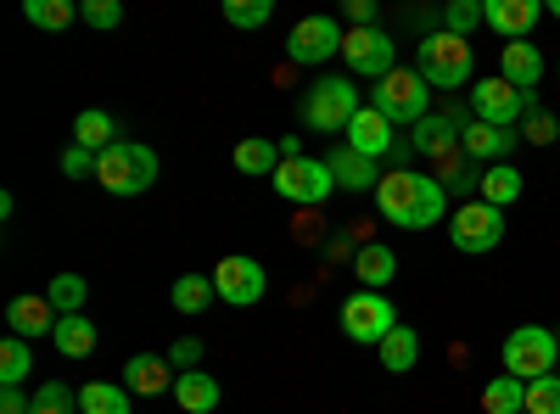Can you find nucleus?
<instances>
[{"label": "nucleus", "instance_id": "obj_14", "mask_svg": "<svg viewBox=\"0 0 560 414\" xmlns=\"http://www.w3.org/2000/svg\"><path fill=\"white\" fill-rule=\"evenodd\" d=\"M516 141H522V134H510V129H499V123L471 118V123H465V134H459V152L471 157V163H482V168H493V163H510Z\"/></svg>", "mask_w": 560, "mask_h": 414}, {"label": "nucleus", "instance_id": "obj_33", "mask_svg": "<svg viewBox=\"0 0 560 414\" xmlns=\"http://www.w3.org/2000/svg\"><path fill=\"white\" fill-rule=\"evenodd\" d=\"M236 168H242V174H258V179H275L280 146H275V141H242V146H236Z\"/></svg>", "mask_w": 560, "mask_h": 414}, {"label": "nucleus", "instance_id": "obj_18", "mask_svg": "<svg viewBox=\"0 0 560 414\" xmlns=\"http://www.w3.org/2000/svg\"><path fill=\"white\" fill-rule=\"evenodd\" d=\"M348 146L359 152V157H370V163H376V157H393L398 152V141H393V123L376 113V107H364L353 123H348Z\"/></svg>", "mask_w": 560, "mask_h": 414}, {"label": "nucleus", "instance_id": "obj_46", "mask_svg": "<svg viewBox=\"0 0 560 414\" xmlns=\"http://www.w3.org/2000/svg\"><path fill=\"white\" fill-rule=\"evenodd\" d=\"M555 336H560V331H555Z\"/></svg>", "mask_w": 560, "mask_h": 414}, {"label": "nucleus", "instance_id": "obj_5", "mask_svg": "<svg viewBox=\"0 0 560 414\" xmlns=\"http://www.w3.org/2000/svg\"><path fill=\"white\" fill-rule=\"evenodd\" d=\"M303 123L308 129H319V134H348V123L364 113L359 107V90L348 84V79H319V84H308L303 90Z\"/></svg>", "mask_w": 560, "mask_h": 414}, {"label": "nucleus", "instance_id": "obj_4", "mask_svg": "<svg viewBox=\"0 0 560 414\" xmlns=\"http://www.w3.org/2000/svg\"><path fill=\"white\" fill-rule=\"evenodd\" d=\"M96 179L113 197H140V191H152V179H158V152L140 146V141H118L96 157Z\"/></svg>", "mask_w": 560, "mask_h": 414}, {"label": "nucleus", "instance_id": "obj_13", "mask_svg": "<svg viewBox=\"0 0 560 414\" xmlns=\"http://www.w3.org/2000/svg\"><path fill=\"white\" fill-rule=\"evenodd\" d=\"M342 23L337 17H303L292 34H287V57L303 62V68H319V62H331L342 51Z\"/></svg>", "mask_w": 560, "mask_h": 414}, {"label": "nucleus", "instance_id": "obj_38", "mask_svg": "<svg viewBox=\"0 0 560 414\" xmlns=\"http://www.w3.org/2000/svg\"><path fill=\"white\" fill-rule=\"evenodd\" d=\"M527 414H560V376L527 381Z\"/></svg>", "mask_w": 560, "mask_h": 414}, {"label": "nucleus", "instance_id": "obj_12", "mask_svg": "<svg viewBox=\"0 0 560 414\" xmlns=\"http://www.w3.org/2000/svg\"><path fill=\"white\" fill-rule=\"evenodd\" d=\"M533 107H538V96H522V90H516V84H504V79H482V84H471V113H477L482 123L510 129V123H522Z\"/></svg>", "mask_w": 560, "mask_h": 414}, {"label": "nucleus", "instance_id": "obj_47", "mask_svg": "<svg viewBox=\"0 0 560 414\" xmlns=\"http://www.w3.org/2000/svg\"><path fill=\"white\" fill-rule=\"evenodd\" d=\"M555 73H560V68H555Z\"/></svg>", "mask_w": 560, "mask_h": 414}, {"label": "nucleus", "instance_id": "obj_8", "mask_svg": "<svg viewBox=\"0 0 560 414\" xmlns=\"http://www.w3.org/2000/svg\"><path fill=\"white\" fill-rule=\"evenodd\" d=\"M448 241H454L459 252H471V258L493 252V247L504 241V213H499V208H488L482 197H471L465 208H454V213H448Z\"/></svg>", "mask_w": 560, "mask_h": 414}, {"label": "nucleus", "instance_id": "obj_28", "mask_svg": "<svg viewBox=\"0 0 560 414\" xmlns=\"http://www.w3.org/2000/svg\"><path fill=\"white\" fill-rule=\"evenodd\" d=\"M213 281L208 274H179L174 281V292H168V303H174V314H208L213 308Z\"/></svg>", "mask_w": 560, "mask_h": 414}, {"label": "nucleus", "instance_id": "obj_40", "mask_svg": "<svg viewBox=\"0 0 560 414\" xmlns=\"http://www.w3.org/2000/svg\"><path fill=\"white\" fill-rule=\"evenodd\" d=\"M522 141H527V146H549V141H560V123H555L544 107H533V113L522 118Z\"/></svg>", "mask_w": 560, "mask_h": 414}, {"label": "nucleus", "instance_id": "obj_10", "mask_svg": "<svg viewBox=\"0 0 560 414\" xmlns=\"http://www.w3.org/2000/svg\"><path fill=\"white\" fill-rule=\"evenodd\" d=\"M342 57H348V73L376 79V84H382V79L398 68V45H393V34H387V28H348Z\"/></svg>", "mask_w": 560, "mask_h": 414}, {"label": "nucleus", "instance_id": "obj_24", "mask_svg": "<svg viewBox=\"0 0 560 414\" xmlns=\"http://www.w3.org/2000/svg\"><path fill=\"white\" fill-rule=\"evenodd\" d=\"M174 403H179L185 414H213V409H219V381L202 376V370H185V376L174 381Z\"/></svg>", "mask_w": 560, "mask_h": 414}, {"label": "nucleus", "instance_id": "obj_21", "mask_svg": "<svg viewBox=\"0 0 560 414\" xmlns=\"http://www.w3.org/2000/svg\"><path fill=\"white\" fill-rule=\"evenodd\" d=\"M353 274L364 281V292H382V286H393V274H398L393 247H382V241H364V247L353 252Z\"/></svg>", "mask_w": 560, "mask_h": 414}, {"label": "nucleus", "instance_id": "obj_19", "mask_svg": "<svg viewBox=\"0 0 560 414\" xmlns=\"http://www.w3.org/2000/svg\"><path fill=\"white\" fill-rule=\"evenodd\" d=\"M538 17H544L538 0H488V28H493L504 45H510V39H527Z\"/></svg>", "mask_w": 560, "mask_h": 414}, {"label": "nucleus", "instance_id": "obj_3", "mask_svg": "<svg viewBox=\"0 0 560 414\" xmlns=\"http://www.w3.org/2000/svg\"><path fill=\"white\" fill-rule=\"evenodd\" d=\"M499 358H504V376L544 381V376H555V364H560V336L549 326H516L504 336Z\"/></svg>", "mask_w": 560, "mask_h": 414}, {"label": "nucleus", "instance_id": "obj_34", "mask_svg": "<svg viewBox=\"0 0 560 414\" xmlns=\"http://www.w3.org/2000/svg\"><path fill=\"white\" fill-rule=\"evenodd\" d=\"M28 370H34V347L23 336H12L7 347H0V387H23Z\"/></svg>", "mask_w": 560, "mask_h": 414}, {"label": "nucleus", "instance_id": "obj_20", "mask_svg": "<svg viewBox=\"0 0 560 414\" xmlns=\"http://www.w3.org/2000/svg\"><path fill=\"white\" fill-rule=\"evenodd\" d=\"M325 163H331V174H337V191H370V197H376V186H382V168L370 163V157H359L348 141H342L331 157H325Z\"/></svg>", "mask_w": 560, "mask_h": 414}, {"label": "nucleus", "instance_id": "obj_25", "mask_svg": "<svg viewBox=\"0 0 560 414\" xmlns=\"http://www.w3.org/2000/svg\"><path fill=\"white\" fill-rule=\"evenodd\" d=\"M51 342H57L62 358H90V353H96V326H90V314H62Z\"/></svg>", "mask_w": 560, "mask_h": 414}, {"label": "nucleus", "instance_id": "obj_27", "mask_svg": "<svg viewBox=\"0 0 560 414\" xmlns=\"http://www.w3.org/2000/svg\"><path fill=\"white\" fill-rule=\"evenodd\" d=\"M376 353H382V370H387V376H409L415 364H420V336H415L409 326H393V336H387Z\"/></svg>", "mask_w": 560, "mask_h": 414}, {"label": "nucleus", "instance_id": "obj_39", "mask_svg": "<svg viewBox=\"0 0 560 414\" xmlns=\"http://www.w3.org/2000/svg\"><path fill=\"white\" fill-rule=\"evenodd\" d=\"M79 23H90V28H118V23H124V7H118V0H79Z\"/></svg>", "mask_w": 560, "mask_h": 414}, {"label": "nucleus", "instance_id": "obj_1", "mask_svg": "<svg viewBox=\"0 0 560 414\" xmlns=\"http://www.w3.org/2000/svg\"><path fill=\"white\" fill-rule=\"evenodd\" d=\"M376 213L398 229H432V224L448 218V186L415 174V168H393L376 186Z\"/></svg>", "mask_w": 560, "mask_h": 414}, {"label": "nucleus", "instance_id": "obj_16", "mask_svg": "<svg viewBox=\"0 0 560 414\" xmlns=\"http://www.w3.org/2000/svg\"><path fill=\"white\" fill-rule=\"evenodd\" d=\"M168 381H179V370L168 364V353H135V358L124 364V387H129L135 398H158V392H168Z\"/></svg>", "mask_w": 560, "mask_h": 414}, {"label": "nucleus", "instance_id": "obj_15", "mask_svg": "<svg viewBox=\"0 0 560 414\" xmlns=\"http://www.w3.org/2000/svg\"><path fill=\"white\" fill-rule=\"evenodd\" d=\"M499 79H504V84H516L522 96H533L538 79H544L538 45H533V39H510V45H499Z\"/></svg>", "mask_w": 560, "mask_h": 414}, {"label": "nucleus", "instance_id": "obj_42", "mask_svg": "<svg viewBox=\"0 0 560 414\" xmlns=\"http://www.w3.org/2000/svg\"><path fill=\"white\" fill-rule=\"evenodd\" d=\"M62 174H68V179H79V174H96V152L68 146V152H62Z\"/></svg>", "mask_w": 560, "mask_h": 414}, {"label": "nucleus", "instance_id": "obj_45", "mask_svg": "<svg viewBox=\"0 0 560 414\" xmlns=\"http://www.w3.org/2000/svg\"><path fill=\"white\" fill-rule=\"evenodd\" d=\"M549 17H560V0H549Z\"/></svg>", "mask_w": 560, "mask_h": 414}, {"label": "nucleus", "instance_id": "obj_23", "mask_svg": "<svg viewBox=\"0 0 560 414\" xmlns=\"http://www.w3.org/2000/svg\"><path fill=\"white\" fill-rule=\"evenodd\" d=\"M73 146H84V152H107V146H118V123L102 113V107H84L79 118H73Z\"/></svg>", "mask_w": 560, "mask_h": 414}, {"label": "nucleus", "instance_id": "obj_32", "mask_svg": "<svg viewBox=\"0 0 560 414\" xmlns=\"http://www.w3.org/2000/svg\"><path fill=\"white\" fill-rule=\"evenodd\" d=\"M45 303H51L57 314H84V303H90L84 274H57V281L45 286Z\"/></svg>", "mask_w": 560, "mask_h": 414}, {"label": "nucleus", "instance_id": "obj_2", "mask_svg": "<svg viewBox=\"0 0 560 414\" xmlns=\"http://www.w3.org/2000/svg\"><path fill=\"white\" fill-rule=\"evenodd\" d=\"M471 39H459V34H427L415 45V73L427 79L432 90H465L471 84Z\"/></svg>", "mask_w": 560, "mask_h": 414}, {"label": "nucleus", "instance_id": "obj_43", "mask_svg": "<svg viewBox=\"0 0 560 414\" xmlns=\"http://www.w3.org/2000/svg\"><path fill=\"white\" fill-rule=\"evenodd\" d=\"M348 28H376V0H348Z\"/></svg>", "mask_w": 560, "mask_h": 414}, {"label": "nucleus", "instance_id": "obj_31", "mask_svg": "<svg viewBox=\"0 0 560 414\" xmlns=\"http://www.w3.org/2000/svg\"><path fill=\"white\" fill-rule=\"evenodd\" d=\"M443 34H471V28H482L488 23V0H448V7H443Z\"/></svg>", "mask_w": 560, "mask_h": 414}, {"label": "nucleus", "instance_id": "obj_41", "mask_svg": "<svg viewBox=\"0 0 560 414\" xmlns=\"http://www.w3.org/2000/svg\"><path fill=\"white\" fill-rule=\"evenodd\" d=\"M197 358H202V342H197V336H185V342L168 347V364H174L179 376H185V370H197Z\"/></svg>", "mask_w": 560, "mask_h": 414}, {"label": "nucleus", "instance_id": "obj_11", "mask_svg": "<svg viewBox=\"0 0 560 414\" xmlns=\"http://www.w3.org/2000/svg\"><path fill=\"white\" fill-rule=\"evenodd\" d=\"M213 292H219V303H230V308H253V303L269 292V274H264L258 258L236 252V258H224V263L213 269Z\"/></svg>", "mask_w": 560, "mask_h": 414}, {"label": "nucleus", "instance_id": "obj_7", "mask_svg": "<svg viewBox=\"0 0 560 414\" xmlns=\"http://www.w3.org/2000/svg\"><path fill=\"white\" fill-rule=\"evenodd\" d=\"M398 326V308L382 297V292H353L342 303V336L359 342V347H382Z\"/></svg>", "mask_w": 560, "mask_h": 414}, {"label": "nucleus", "instance_id": "obj_17", "mask_svg": "<svg viewBox=\"0 0 560 414\" xmlns=\"http://www.w3.org/2000/svg\"><path fill=\"white\" fill-rule=\"evenodd\" d=\"M57 308L45 303V297H12L7 303V326H12V336H23V342H39V336H57Z\"/></svg>", "mask_w": 560, "mask_h": 414}, {"label": "nucleus", "instance_id": "obj_26", "mask_svg": "<svg viewBox=\"0 0 560 414\" xmlns=\"http://www.w3.org/2000/svg\"><path fill=\"white\" fill-rule=\"evenodd\" d=\"M454 134H465V123L448 113V118H420V129H415V152H427V157H448L454 152Z\"/></svg>", "mask_w": 560, "mask_h": 414}, {"label": "nucleus", "instance_id": "obj_37", "mask_svg": "<svg viewBox=\"0 0 560 414\" xmlns=\"http://www.w3.org/2000/svg\"><path fill=\"white\" fill-rule=\"evenodd\" d=\"M275 17V0H224V23L236 28H264Z\"/></svg>", "mask_w": 560, "mask_h": 414}, {"label": "nucleus", "instance_id": "obj_9", "mask_svg": "<svg viewBox=\"0 0 560 414\" xmlns=\"http://www.w3.org/2000/svg\"><path fill=\"white\" fill-rule=\"evenodd\" d=\"M275 191L287 202H298V208H319L325 197L337 191V174H331L325 157H292V163L275 168Z\"/></svg>", "mask_w": 560, "mask_h": 414}, {"label": "nucleus", "instance_id": "obj_36", "mask_svg": "<svg viewBox=\"0 0 560 414\" xmlns=\"http://www.w3.org/2000/svg\"><path fill=\"white\" fill-rule=\"evenodd\" d=\"M28 414H84V409H79V392H73V387L45 381V387L34 392V409H28Z\"/></svg>", "mask_w": 560, "mask_h": 414}, {"label": "nucleus", "instance_id": "obj_35", "mask_svg": "<svg viewBox=\"0 0 560 414\" xmlns=\"http://www.w3.org/2000/svg\"><path fill=\"white\" fill-rule=\"evenodd\" d=\"M23 17L34 28H68L79 17V7H73V0H23Z\"/></svg>", "mask_w": 560, "mask_h": 414}, {"label": "nucleus", "instance_id": "obj_29", "mask_svg": "<svg viewBox=\"0 0 560 414\" xmlns=\"http://www.w3.org/2000/svg\"><path fill=\"white\" fill-rule=\"evenodd\" d=\"M482 409H488V414H527V381L493 376V381L482 387Z\"/></svg>", "mask_w": 560, "mask_h": 414}, {"label": "nucleus", "instance_id": "obj_6", "mask_svg": "<svg viewBox=\"0 0 560 414\" xmlns=\"http://www.w3.org/2000/svg\"><path fill=\"white\" fill-rule=\"evenodd\" d=\"M427 102H432V84L420 79L415 68H393V73L376 84V102H370V107H376V113L398 129V123H420V118H427Z\"/></svg>", "mask_w": 560, "mask_h": 414}, {"label": "nucleus", "instance_id": "obj_22", "mask_svg": "<svg viewBox=\"0 0 560 414\" xmlns=\"http://www.w3.org/2000/svg\"><path fill=\"white\" fill-rule=\"evenodd\" d=\"M522 191H527V179L510 168V163H493V168H482V186H477V197L488 202V208H510V202H522Z\"/></svg>", "mask_w": 560, "mask_h": 414}, {"label": "nucleus", "instance_id": "obj_30", "mask_svg": "<svg viewBox=\"0 0 560 414\" xmlns=\"http://www.w3.org/2000/svg\"><path fill=\"white\" fill-rule=\"evenodd\" d=\"M79 409L84 414H129V387L90 381V387H79Z\"/></svg>", "mask_w": 560, "mask_h": 414}, {"label": "nucleus", "instance_id": "obj_44", "mask_svg": "<svg viewBox=\"0 0 560 414\" xmlns=\"http://www.w3.org/2000/svg\"><path fill=\"white\" fill-rule=\"evenodd\" d=\"M34 398H23V387H0V414H28Z\"/></svg>", "mask_w": 560, "mask_h": 414}]
</instances>
